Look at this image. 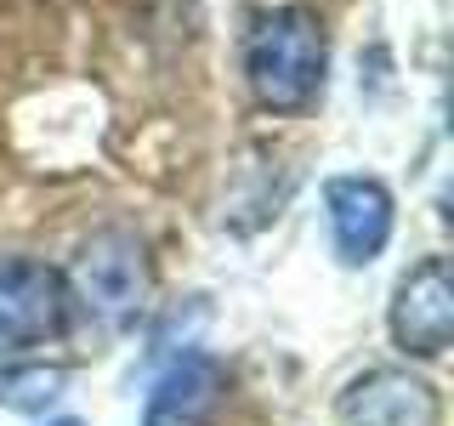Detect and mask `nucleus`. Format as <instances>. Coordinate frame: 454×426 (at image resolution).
<instances>
[{"instance_id":"obj_1","label":"nucleus","mask_w":454,"mask_h":426,"mask_svg":"<svg viewBox=\"0 0 454 426\" xmlns=\"http://www.w3.org/2000/svg\"><path fill=\"white\" fill-rule=\"evenodd\" d=\"M324 75H330V40L307 6H273L255 18L245 40V80L267 114L312 108L324 91Z\"/></svg>"},{"instance_id":"obj_2","label":"nucleus","mask_w":454,"mask_h":426,"mask_svg":"<svg viewBox=\"0 0 454 426\" xmlns=\"http://www.w3.org/2000/svg\"><path fill=\"white\" fill-rule=\"evenodd\" d=\"M63 290L97 330L120 335L142 319L153 296V267H148V245L131 233V227H97L91 239L74 250L63 273Z\"/></svg>"},{"instance_id":"obj_3","label":"nucleus","mask_w":454,"mask_h":426,"mask_svg":"<svg viewBox=\"0 0 454 426\" xmlns=\"http://www.w3.org/2000/svg\"><path fill=\"white\" fill-rule=\"evenodd\" d=\"M68 324L63 273L35 256H0V359L46 347Z\"/></svg>"},{"instance_id":"obj_4","label":"nucleus","mask_w":454,"mask_h":426,"mask_svg":"<svg viewBox=\"0 0 454 426\" xmlns=\"http://www.w3.org/2000/svg\"><path fill=\"white\" fill-rule=\"evenodd\" d=\"M392 341L397 352L409 359H443L454 347V279H449V262L443 256H420L392 290Z\"/></svg>"},{"instance_id":"obj_5","label":"nucleus","mask_w":454,"mask_h":426,"mask_svg":"<svg viewBox=\"0 0 454 426\" xmlns=\"http://www.w3.org/2000/svg\"><path fill=\"white\" fill-rule=\"evenodd\" d=\"M324 222H330V245L340 267H369L380 250L392 245L397 199L380 177L347 170V177L324 182Z\"/></svg>"},{"instance_id":"obj_6","label":"nucleus","mask_w":454,"mask_h":426,"mask_svg":"<svg viewBox=\"0 0 454 426\" xmlns=\"http://www.w3.org/2000/svg\"><path fill=\"white\" fill-rule=\"evenodd\" d=\"M335 426H443V398L415 369L375 364L340 387Z\"/></svg>"},{"instance_id":"obj_7","label":"nucleus","mask_w":454,"mask_h":426,"mask_svg":"<svg viewBox=\"0 0 454 426\" xmlns=\"http://www.w3.org/2000/svg\"><path fill=\"white\" fill-rule=\"evenodd\" d=\"M222 404L227 364L216 352H176L142 398V426H216Z\"/></svg>"},{"instance_id":"obj_8","label":"nucleus","mask_w":454,"mask_h":426,"mask_svg":"<svg viewBox=\"0 0 454 426\" xmlns=\"http://www.w3.org/2000/svg\"><path fill=\"white\" fill-rule=\"evenodd\" d=\"M68 387V364H0V409L46 415Z\"/></svg>"},{"instance_id":"obj_9","label":"nucleus","mask_w":454,"mask_h":426,"mask_svg":"<svg viewBox=\"0 0 454 426\" xmlns=\"http://www.w3.org/2000/svg\"><path fill=\"white\" fill-rule=\"evenodd\" d=\"M46 426H85V421H74V415H63V421H46Z\"/></svg>"}]
</instances>
